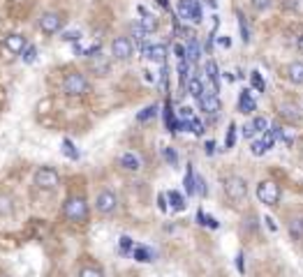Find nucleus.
Wrapping results in <instances>:
<instances>
[{"label": "nucleus", "instance_id": "obj_17", "mask_svg": "<svg viewBox=\"0 0 303 277\" xmlns=\"http://www.w3.org/2000/svg\"><path fill=\"white\" fill-rule=\"evenodd\" d=\"M132 256H135L137 261H141V263H148V261H153V259H155V252L150 247H146V245H135Z\"/></svg>", "mask_w": 303, "mask_h": 277}, {"label": "nucleus", "instance_id": "obj_31", "mask_svg": "<svg viewBox=\"0 0 303 277\" xmlns=\"http://www.w3.org/2000/svg\"><path fill=\"white\" fill-rule=\"evenodd\" d=\"M197 220H199V224H206V226H211V229H218V222H215V217L204 215V210L197 212Z\"/></svg>", "mask_w": 303, "mask_h": 277}, {"label": "nucleus", "instance_id": "obj_11", "mask_svg": "<svg viewBox=\"0 0 303 277\" xmlns=\"http://www.w3.org/2000/svg\"><path fill=\"white\" fill-rule=\"evenodd\" d=\"M144 53H146V58H148L150 63H155V65H164V63H167V46H164V44L146 46Z\"/></svg>", "mask_w": 303, "mask_h": 277}, {"label": "nucleus", "instance_id": "obj_18", "mask_svg": "<svg viewBox=\"0 0 303 277\" xmlns=\"http://www.w3.org/2000/svg\"><path fill=\"white\" fill-rule=\"evenodd\" d=\"M139 12L144 14V18L139 21V26L144 28V32H146V35H150V32H155V30H158V18H155L153 14H148V12H146L144 7H139Z\"/></svg>", "mask_w": 303, "mask_h": 277}, {"label": "nucleus", "instance_id": "obj_53", "mask_svg": "<svg viewBox=\"0 0 303 277\" xmlns=\"http://www.w3.org/2000/svg\"><path fill=\"white\" fill-rule=\"evenodd\" d=\"M3 277H5V275H3Z\"/></svg>", "mask_w": 303, "mask_h": 277}, {"label": "nucleus", "instance_id": "obj_51", "mask_svg": "<svg viewBox=\"0 0 303 277\" xmlns=\"http://www.w3.org/2000/svg\"><path fill=\"white\" fill-rule=\"evenodd\" d=\"M298 51H301V53H303V35L298 37Z\"/></svg>", "mask_w": 303, "mask_h": 277}, {"label": "nucleus", "instance_id": "obj_36", "mask_svg": "<svg viewBox=\"0 0 303 277\" xmlns=\"http://www.w3.org/2000/svg\"><path fill=\"white\" fill-rule=\"evenodd\" d=\"M164 160H167V164L178 166V152L174 148H164Z\"/></svg>", "mask_w": 303, "mask_h": 277}, {"label": "nucleus", "instance_id": "obj_35", "mask_svg": "<svg viewBox=\"0 0 303 277\" xmlns=\"http://www.w3.org/2000/svg\"><path fill=\"white\" fill-rule=\"evenodd\" d=\"M250 78H252V86H255V88H257V90H259V92H264L266 83H264V78H261V74L257 72V69H255V72L250 74Z\"/></svg>", "mask_w": 303, "mask_h": 277}, {"label": "nucleus", "instance_id": "obj_8", "mask_svg": "<svg viewBox=\"0 0 303 277\" xmlns=\"http://www.w3.org/2000/svg\"><path fill=\"white\" fill-rule=\"evenodd\" d=\"M132 51H135V44H132L130 37H116L111 44V55L116 60H127L132 55Z\"/></svg>", "mask_w": 303, "mask_h": 277}, {"label": "nucleus", "instance_id": "obj_30", "mask_svg": "<svg viewBox=\"0 0 303 277\" xmlns=\"http://www.w3.org/2000/svg\"><path fill=\"white\" fill-rule=\"evenodd\" d=\"M77 277H104L102 275V270H100V268H95V266H84L79 270V275Z\"/></svg>", "mask_w": 303, "mask_h": 277}, {"label": "nucleus", "instance_id": "obj_13", "mask_svg": "<svg viewBox=\"0 0 303 277\" xmlns=\"http://www.w3.org/2000/svg\"><path fill=\"white\" fill-rule=\"evenodd\" d=\"M285 74H287V78L294 83V86H303V63H289L287 69H285Z\"/></svg>", "mask_w": 303, "mask_h": 277}, {"label": "nucleus", "instance_id": "obj_9", "mask_svg": "<svg viewBox=\"0 0 303 277\" xmlns=\"http://www.w3.org/2000/svg\"><path fill=\"white\" fill-rule=\"evenodd\" d=\"M278 113L282 115L285 120H289V123H301V120H303L301 106L294 104V102H282V104L278 106Z\"/></svg>", "mask_w": 303, "mask_h": 277}, {"label": "nucleus", "instance_id": "obj_48", "mask_svg": "<svg viewBox=\"0 0 303 277\" xmlns=\"http://www.w3.org/2000/svg\"><path fill=\"white\" fill-rule=\"evenodd\" d=\"M174 51H176L178 60H181V58H185V49H183V46H174Z\"/></svg>", "mask_w": 303, "mask_h": 277}, {"label": "nucleus", "instance_id": "obj_43", "mask_svg": "<svg viewBox=\"0 0 303 277\" xmlns=\"http://www.w3.org/2000/svg\"><path fill=\"white\" fill-rule=\"evenodd\" d=\"M158 208L162 212H167V196H164V194H160V196H158Z\"/></svg>", "mask_w": 303, "mask_h": 277}, {"label": "nucleus", "instance_id": "obj_47", "mask_svg": "<svg viewBox=\"0 0 303 277\" xmlns=\"http://www.w3.org/2000/svg\"><path fill=\"white\" fill-rule=\"evenodd\" d=\"M190 118H192V109L183 106V109H181V120H190Z\"/></svg>", "mask_w": 303, "mask_h": 277}, {"label": "nucleus", "instance_id": "obj_5", "mask_svg": "<svg viewBox=\"0 0 303 277\" xmlns=\"http://www.w3.org/2000/svg\"><path fill=\"white\" fill-rule=\"evenodd\" d=\"M33 180L40 189H56L58 183H61V175H58V171L51 169V166H42V169L35 171Z\"/></svg>", "mask_w": 303, "mask_h": 277}, {"label": "nucleus", "instance_id": "obj_44", "mask_svg": "<svg viewBox=\"0 0 303 277\" xmlns=\"http://www.w3.org/2000/svg\"><path fill=\"white\" fill-rule=\"evenodd\" d=\"M252 5H255V9H266L271 5V0H252Z\"/></svg>", "mask_w": 303, "mask_h": 277}, {"label": "nucleus", "instance_id": "obj_22", "mask_svg": "<svg viewBox=\"0 0 303 277\" xmlns=\"http://www.w3.org/2000/svg\"><path fill=\"white\" fill-rule=\"evenodd\" d=\"M289 233H292L294 240H303V217L289 222Z\"/></svg>", "mask_w": 303, "mask_h": 277}, {"label": "nucleus", "instance_id": "obj_26", "mask_svg": "<svg viewBox=\"0 0 303 277\" xmlns=\"http://www.w3.org/2000/svg\"><path fill=\"white\" fill-rule=\"evenodd\" d=\"M178 14H181V18L190 21V14H192V0H178Z\"/></svg>", "mask_w": 303, "mask_h": 277}, {"label": "nucleus", "instance_id": "obj_20", "mask_svg": "<svg viewBox=\"0 0 303 277\" xmlns=\"http://www.w3.org/2000/svg\"><path fill=\"white\" fill-rule=\"evenodd\" d=\"M206 74H209L211 83H213V92H218L220 90V78H218V65H215L213 60L206 63Z\"/></svg>", "mask_w": 303, "mask_h": 277}, {"label": "nucleus", "instance_id": "obj_34", "mask_svg": "<svg viewBox=\"0 0 303 277\" xmlns=\"http://www.w3.org/2000/svg\"><path fill=\"white\" fill-rule=\"evenodd\" d=\"M192 23H201V18H204V14H201V7L197 0H192V14H190Z\"/></svg>", "mask_w": 303, "mask_h": 277}, {"label": "nucleus", "instance_id": "obj_19", "mask_svg": "<svg viewBox=\"0 0 303 277\" xmlns=\"http://www.w3.org/2000/svg\"><path fill=\"white\" fill-rule=\"evenodd\" d=\"M255 100H252V95H250V90H243L241 92V97H238V111L241 113H252L255 111Z\"/></svg>", "mask_w": 303, "mask_h": 277}, {"label": "nucleus", "instance_id": "obj_12", "mask_svg": "<svg viewBox=\"0 0 303 277\" xmlns=\"http://www.w3.org/2000/svg\"><path fill=\"white\" fill-rule=\"evenodd\" d=\"M118 164H121L125 171H139L141 169V157L137 155V152H123Z\"/></svg>", "mask_w": 303, "mask_h": 277}, {"label": "nucleus", "instance_id": "obj_49", "mask_svg": "<svg viewBox=\"0 0 303 277\" xmlns=\"http://www.w3.org/2000/svg\"><path fill=\"white\" fill-rule=\"evenodd\" d=\"M220 44L227 46V49H229V46H232V39H229V37H220Z\"/></svg>", "mask_w": 303, "mask_h": 277}, {"label": "nucleus", "instance_id": "obj_52", "mask_svg": "<svg viewBox=\"0 0 303 277\" xmlns=\"http://www.w3.org/2000/svg\"><path fill=\"white\" fill-rule=\"evenodd\" d=\"M158 3H160V5H162V7H164V9H169V3H167V0H158Z\"/></svg>", "mask_w": 303, "mask_h": 277}, {"label": "nucleus", "instance_id": "obj_29", "mask_svg": "<svg viewBox=\"0 0 303 277\" xmlns=\"http://www.w3.org/2000/svg\"><path fill=\"white\" fill-rule=\"evenodd\" d=\"M155 113H158V106L150 104V106H146V109H141V113H137V120H139V123H146V120L153 118Z\"/></svg>", "mask_w": 303, "mask_h": 277}, {"label": "nucleus", "instance_id": "obj_40", "mask_svg": "<svg viewBox=\"0 0 303 277\" xmlns=\"http://www.w3.org/2000/svg\"><path fill=\"white\" fill-rule=\"evenodd\" d=\"M63 39H65V42H81V32L79 30H70V32H65V35H63Z\"/></svg>", "mask_w": 303, "mask_h": 277}, {"label": "nucleus", "instance_id": "obj_14", "mask_svg": "<svg viewBox=\"0 0 303 277\" xmlns=\"http://www.w3.org/2000/svg\"><path fill=\"white\" fill-rule=\"evenodd\" d=\"M26 46H28V44H26V37L24 35H7L5 37V49L10 51V53H14V55L21 53Z\"/></svg>", "mask_w": 303, "mask_h": 277}, {"label": "nucleus", "instance_id": "obj_1", "mask_svg": "<svg viewBox=\"0 0 303 277\" xmlns=\"http://www.w3.org/2000/svg\"><path fill=\"white\" fill-rule=\"evenodd\" d=\"M63 215L67 222H74V224H84L88 220V203L84 196H70L63 206Z\"/></svg>", "mask_w": 303, "mask_h": 277}, {"label": "nucleus", "instance_id": "obj_37", "mask_svg": "<svg viewBox=\"0 0 303 277\" xmlns=\"http://www.w3.org/2000/svg\"><path fill=\"white\" fill-rule=\"evenodd\" d=\"M273 143H275L273 132H271V129H266V132H264V136H261V146H264L266 150H271V146H273Z\"/></svg>", "mask_w": 303, "mask_h": 277}, {"label": "nucleus", "instance_id": "obj_4", "mask_svg": "<svg viewBox=\"0 0 303 277\" xmlns=\"http://www.w3.org/2000/svg\"><path fill=\"white\" fill-rule=\"evenodd\" d=\"M257 199H259L264 206H278L280 201V187L278 183H273V180H261L259 185H257Z\"/></svg>", "mask_w": 303, "mask_h": 277}, {"label": "nucleus", "instance_id": "obj_46", "mask_svg": "<svg viewBox=\"0 0 303 277\" xmlns=\"http://www.w3.org/2000/svg\"><path fill=\"white\" fill-rule=\"evenodd\" d=\"M243 136L252 138V136H255V127H252V125H245V127H243Z\"/></svg>", "mask_w": 303, "mask_h": 277}, {"label": "nucleus", "instance_id": "obj_10", "mask_svg": "<svg viewBox=\"0 0 303 277\" xmlns=\"http://www.w3.org/2000/svg\"><path fill=\"white\" fill-rule=\"evenodd\" d=\"M199 106H201V111H206V113H218L220 109H222V102H220V97L215 95V92H206L204 90V95L199 97Z\"/></svg>", "mask_w": 303, "mask_h": 277}, {"label": "nucleus", "instance_id": "obj_28", "mask_svg": "<svg viewBox=\"0 0 303 277\" xmlns=\"http://www.w3.org/2000/svg\"><path fill=\"white\" fill-rule=\"evenodd\" d=\"M236 18H238V28H241V39H243V44H248L250 42V28H248L243 14H236Z\"/></svg>", "mask_w": 303, "mask_h": 277}, {"label": "nucleus", "instance_id": "obj_2", "mask_svg": "<svg viewBox=\"0 0 303 277\" xmlns=\"http://www.w3.org/2000/svg\"><path fill=\"white\" fill-rule=\"evenodd\" d=\"M88 90H90V83H88V78H86L84 74L72 72V74H67V76L63 78V92H65L67 97H81V95H86Z\"/></svg>", "mask_w": 303, "mask_h": 277}, {"label": "nucleus", "instance_id": "obj_33", "mask_svg": "<svg viewBox=\"0 0 303 277\" xmlns=\"http://www.w3.org/2000/svg\"><path fill=\"white\" fill-rule=\"evenodd\" d=\"M21 58H24V63H35V58H37V49L35 46H26L24 51H21Z\"/></svg>", "mask_w": 303, "mask_h": 277}, {"label": "nucleus", "instance_id": "obj_38", "mask_svg": "<svg viewBox=\"0 0 303 277\" xmlns=\"http://www.w3.org/2000/svg\"><path fill=\"white\" fill-rule=\"evenodd\" d=\"M252 127H255V132H266V129H269V120L266 118H255L252 120Z\"/></svg>", "mask_w": 303, "mask_h": 277}, {"label": "nucleus", "instance_id": "obj_3", "mask_svg": "<svg viewBox=\"0 0 303 277\" xmlns=\"http://www.w3.org/2000/svg\"><path fill=\"white\" fill-rule=\"evenodd\" d=\"M224 194H227V199L232 203L245 201V196H248V183L243 178H238V175H229V178L224 180Z\"/></svg>", "mask_w": 303, "mask_h": 277}, {"label": "nucleus", "instance_id": "obj_41", "mask_svg": "<svg viewBox=\"0 0 303 277\" xmlns=\"http://www.w3.org/2000/svg\"><path fill=\"white\" fill-rule=\"evenodd\" d=\"M264 152H266V148L261 146V141H255V143H252V155H255V157H261Z\"/></svg>", "mask_w": 303, "mask_h": 277}, {"label": "nucleus", "instance_id": "obj_50", "mask_svg": "<svg viewBox=\"0 0 303 277\" xmlns=\"http://www.w3.org/2000/svg\"><path fill=\"white\" fill-rule=\"evenodd\" d=\"M264 222H266V224H269V229H271V231H275V229H278V226H275V222H273V220H271V217H266V220H264Z\"/></svg>", "mask_w": 303, "mask_h": 277}, {"label": "nucleus", "instance_id": "obj_27", "mask_svg": "<svg viewBox=\"0 0 303 277\" xmlns=\"http://www.w3.org/2000/svg\"><path fill=\"white\" fill-rule=\"evenodd\" d=\"M236 146V125H229V129H227V136H224V148L227 150H232V148Z\"/></svg>", "mask_w": 303, "mask_h": 277}, {"label": "nucleus", "instance_id": "obj_7", "mask_svg": "<svg viewBox=\"0 0 303 277\" xmlns=\"http://www.w3.org/2000/svg\"><path fill=\"white\" fill-rule=\"evenodd\" d=\"M63 21H65V18L58 12H44L42 16H40V30H42L44 35H53V32L61 30Z\"/></svg>", "mask_w": 303, "mask_h": 277}, {"label": "nucleus", "instance_id": "obj_32", "mask_svg": "<svg viewBox=\"0 0 303 277\" xmlns=\"http://www.w3.org/2000/svg\"><path fill=\"white\" fill-rule=\"evenodd\" d=\"M132 249H135V240H132L130 235H123L121 238V254H132Z\"/></svg>", "mask_w": 303, "mask_h": 277}, {"label": "nucleus", "instance_id": "obj_21", "mask_svg": "<svg viewBox=\"0 0 303 277\" xmlns=\"http://www.w3.org/2000/svg\"><path fill=\"white\" fill-rule=\"evenodd\" d=\"M183 185H185V192L190 194V196H195L197 194V183H195V171H192V166H187V173H185Z\"/></svg>", "mask_w": 303, "mask_h": 277}, {"label": "nucleus", "instance_id": "obj_15", "mask_svg": "<svg viewBox=\"0 0 303 277\" xmlns=\"http://www.w3.org/2000/svg\"><path fill=\"white\" fill-rule=\"evenodd\" d=\"M185 58L190 60L192 65H197V63H199V58H201V49H199V42H197V37H195V35H190V37H187V46H185Z\"/></svg>", "mask_w": 303, "mask_h": 277}, {"label": "nucleus", "instance_id": "obj_6", "mask_svg": "<svg viewBox=\"0 0 303 277\" xmlns=\"http://www.w3.org/2000/svg\"><path fill=\"white\" fill-rule=\"evenodd\" d=\"M118 208V196L111 192V189H102V192L95 196V210L100 215H111Z\"/></svg>", "mask_w": 303, "mask_h": 277}, {"label": "nucleus", "instance_id": "obj_16", "mask_svg": "<svg viewBox=\"0 0 303 277\" xmlns=\"http://www.w3.org/2000/svg\"><path fill=\"white\" fill-rule=\"evenodd\" d=\"M90 69H93V72H98L100 76H104V74H109V60L104 58L102 53L90 55Z\"/></svg>", "mask_w": 303, "mask_h": 277}, {"label": "nucleus", "instance_id": "obj_24", "mask_svg": "<svg viewBox=\"0 0 303 277\" xmlns=\"http://www.w3.org/2000/svg\"><path fill=\"white\" fill-rule=\"evenodd\" d=\"M167 199H169V203H172L174 210H185V199H183L176 189H172V192L167 194Z\"/></svg>", "mask_w": 303, "mask_h": 277}, {"label": "nucleus", "instance_id": "obj_25", "mask_svg": "<svg viewBox=\"0 0 303 277\" xmlns=\"http://www.w3.org/2000/svg\"><path fill=\"white\" fill-rule=\"evenodd\" d=\"M61 146H63L61 150L65 152V155L70 157V160H79V150H77V148H74V143H72L70 138H63V143H61Z\"/></svg>", "mask_w": 303, "mask_h": 277}, {"label": "nucleus", "instance_id": "obj_23", "mask_svg": "<svg viewBox=\"0 0 303 277\" xmlns=\"http://www.w3.org/2000/svg\"><path fill=\"white\" fill-rule=\"evenodd\" d=\"M187 90H190L192 97H197V100H199V97L204 95V83H201L197 76H192L190 81H187Z\"/></svg>", "mask_w": 303, "mask_h": 277}, {"label": "nucleus", "instance_id": "obj_42", "mask_svg": "<svg viewBox=\"0 0 303 277\" xmlns=\"http://www.w3.org/2000/svg\"><path fill=\"white\" fill-rule=\"evenodd\" d=\"M204 152H206V155H213V152H215V141H213V138H209V141H206Z\"/></svg>", "mask_w": 303, "mask_h": 277}, {"label": "nucleus", "instance_id": "obj_39", "mask_svg": "<svg viewBox=\"0 0 303 277\" xmlns=\"http://www.w3.org/2000/svg\"><path fill=\"white\" fill-rule=\"evenodd\" d=\"M195 183H197V194H199V196H206V194H209V189H206V180L201 178V175H195Z\"/></svg>", "mask_w": 303, "mask_h": 277}, {"label": "nucleus", "instance_id": "obj_45", "mask_svg": "<svg viewBox=\"0 0 303 277\" xmlns=\"http://www.w3.org/2000/svg\"><path fill=\"white\" fill-rule=\"evenodd\" d=\"M236 268H238V272H245V266H243V252L236 254Z\"/></svg>", "mask_w": 303, "mask_h": 277}]
</instances>
